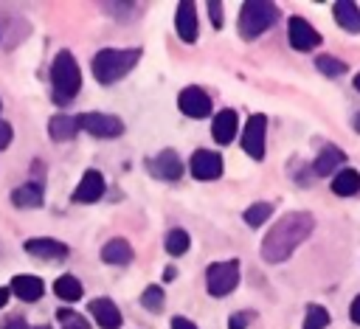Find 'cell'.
<instances>
[{
	"label": "cell",
	"mask_w": 360,
	"mask_h": 329,
	"mask_svg": "<svg viewBox=\"0 0 360 329\" xmlns=\"http://www.w3.org/2000/svg\"><path fill=\"white\" fill-rule=\"evenodd\" d=\"M312 228H315L312 214H307V211L284 214V217L267 231V236H264V242H262V259L270 262V264L290 259V253L312 233Z\"/></svg>",
	"instance_id": "6da1fadb"
},
{
	"label": "cell",
	"mask_w": 360,
	"mask_h": 329,
	"mask_svg": "<svg viewBox=\"0 0 360 329\" xmlns=\"http://www.w3.org/2000/svg\"><path fill=\"white\" fill-rule=\"evenodd\" d=\"M138 59H141L138 48H104L93 56V76L101 84H112V82L124 79L135 67Z\"/></svg>",
	"instance_id": "7a4b0ae2"
},
{
	"label": "cell",
	"mask_w": 360,
	"mask_h": 329,
	"mask_svg": "<svg viewBox=\"0 0 360 329\" xmlns=\"http://www.w3.org/2000/svg\"><path fill=\"white\" fill-rule=\"evenodd\" d=\"M51 79H53V101L56 104H68L76 98V93L82 87V73H79V65L70 51L56 53V59L51 65Z\"/></svg>",
	"instance_id": "3957f363"
},
{
	"label": "cell",
	"mask_w": 360,
	"mask_h": 329,
	"mask_svg": "<svg viewBox=\"0 0 360 329\" xmlns=\"http://www.w3.org/2000/svg\"><path fill=\"white\" fill-rule=\"evenodd\" d=\"M278 20V8L273 3H264V0H250L242 6L239 11V34L245 39H253L259 34H264L273 22Z\"/></svg>",
	"instance_id": "277c9868"
},
{
	"label": "cell",
	"mask_w": 360,
	"mask_h": 329,
	"mask_svg": "<svg viewBox=\"0 0 360 329\" xmlns=\"http://www.w3.org/2000/svg\"><path fill=\"white\" fill-rule=\"evenodd\" d=\"M236 284H239V262L236 259L208 264V270H205V287H208V292L214 298L228 295Z\"/></svg>",
	"instance_id": "5b68a950"
},
{
	"label": "cell",
	"mask_w": 360,
	"mask_h": 329,
	"mask_svg": "<svg viewBox=\"0 0 360 329\" xmlns=\"http://www.w3.org/2000/svg\"><path fill=\"white\" fill-rule=\"evenodd\" d=\"M79 127L87 129L93 138H118L124 132V121L110 112H84L79 115Z\"/></svg>",
	"instance_id": "8992f818"
},
{
	"label": "cell",
	"mask_w": 360,
	"mask_h": 329,
	"mask_svg": "<svg viewBox=\"0 0 360 329\" xmlns=\"http://www.w3.org/2000/svg\"><path fill=\"white\" fill-rule=\"evenodd\" d=\"M264 129H267V118L262 112L250 115L248 124H245V132H242V149L253 157V160H262L264 157Z\"/></svg>",
	"instance_id": "52a82bcc"
},
{
	"label": "cell",
	"mask_w": 360,
	"mask_h": 329,
	"mask_svg": "<svg viewBox=\"0 0 360 329\" xmlns=\"http://www.w3.org/2000/svg\"><path fill=\"white\" fill-rule=\"evenodd\" d=\"M177 104L180 110L188 115V118H205L211 112V96L202 90V87H183L180 96H177Z\"/></svg>",
	"instance_id": "ba28073f"
},
{
	"label": "cell",
	"mask_w": 360,
	"mask_h": 329,
	"mask_svg": "<svg viewBox=\"0 0 360 329\" xmlns=\"http://www.w3.org/2000/svg\"><path fill=\"white\" fill-rule=\"evenodd\" d=\"M287 37H290V45H292L295 51H312V48L321 45V34H318L304 17H290Z\"/></svg>",
	"instance_id": "9c48e42d"
},
{
	"label": "cell",
	"mask_w": 360,
	"mask_h": 329,
	"mask_svg": "<svg viewBox=\"0 0 360 329\" xmlns=\"http://www.w3.org/2000/svg\"><path fill=\"white\" fill-rule=\"evenodd\" d=\"M191 174L197 180H217L222 174V157L211 149H197L191 155Z\"/></svg>",
	"instance_id": "30bf717a"
},
{
	"label": "cell",
	"mask_w": 360,
	"mask_h": 329,
	"mask_svg": "<svg viewBox=\"0 0 360 329\" xmlns=\"http://www.w3.org/2000/svg\"><path fill=\"white\" fill-rule=\"evenodd\" d=\"M149 172L158 174L160 180L174 183V180H180V174H183V163H180V157H177L174 149H163V152H158V155L149 160Z\"/></svg>",
	"instance_id": "8fae6325"
},
{
	"label": "cell",
	"mask_w": 360,
	"mask_h": 329,
	"mask_svg": "<svg viewBox=\"0 0 360 329\" xmlns=\"http://www.w3.org/2000/svg\"><path fill=\"white\" fill-rule=\"evenodd\" d=\"M174 31L183 42H194L197 39V6L191 0L180 3L174 11Z\"/></svg>",
	"instance_id": "7c38bea8"
},
{
	"label": "cell",
	"mask_w": 360,
	"mask_h": 329,
	"mask_svg": "<svg viewBox=\"0 0 360 329\" xmlns=\"http://www.w3.org/2000/svg\"><path fill=\"white\" fill-rule=\"evenodd\" d=\"M101 194H104V177H101V172L87 169L82 174V180H79L76 191H73V200L76 202H96Z\"/></svg>",
	"instance_id": "4fadbf2b"
},
{
	"label": "cell",
	"mask_w": 360,
	"mask_h": 329,
	"mask_svg": "<svg viewBox=\"0 0 360 329\" xmlns=\"http://www.w3.org/2000/svg\"><path fill=\"white\" fill-rule=\"evenodd\" d=\"M25 250L37 259H48V262H56V259H65L70 250L65 242H56V239H45V236H37V239H28L25 242Z\"/></svg>",
	"instance_id": "5bb4252c"
},
{
	"label": "cell",
	"mask_w": 360,
	"mask_h": 329,
	"mask_svg": "<svg viewBox=\"0 0 360 329\" xmlns=\"http://www.w3.org/2000/svg\"><path fill=\"white\" fill-rule=\"evenodd\" d=\"M90 315L98 321L101 329H118L121 326V312L110 298H96L90 301Z\"/></svg>",
	"instance_id": "9a60e30c"
},
{
	"label": "cell",
	"mask_w": 360,
	"mask_h": 329,
	"mask_svg": "<svg viewBox=\"0 0 360 329\" xmlns=\"http://www.w3.org/2000/svg\"><path fill=\"white\" fill-rule=\"evenodd\" d=\"M211 135H214L217 143H231L233 135H236V112H233V110H219V112L214 115Z\"/></svg>",
	"instance_id": "2e32d148"
},
{
	"label": "cell",
	"mask_w": 360,
	"mask_h": 329,
	"mask_svg": "<svg viewBox=\"0 0 360 329\" xmlns=\"http://www.w3.org/2000/svg\"><path fill=\"white\" fill-rule=\"evenodd\" d=\"M332 11H335V20H338L340 28H346V31H352V34H360V8H357V3L338 0Z\"/></svg>",
	"instance_id": "e0dca14e"
},
{
	"label": "cell",
	"mask_w": 360,
	"mask_h": 329,
	"mask_svg": "<svg viewBox=\"0 0 360 329\" xmlns=\"http://www.w3.org/2000/svg\"><path fill=\"white\" fill-rule=\"evenodd\" d=\"M48 132L53 141H70L79 132V115H53L48 124Z\"/></svg>",
	"instance_id": "ac0fdd59"
},
{
	"label": "cell",
	"mask_w": 360,
	"mask_h": 329,
	"mask_svg": "<svg viewBox=\"0 0 360 329\" xmlns=\"http://www.w3.org/2000/svg\"><path fill=\"white\" fill-rule=\"evenodd\" d=\"M101 262H107V264H127V262H132V245L127 239H110L101 247Z\"/></svg>",
	"instance_id": "d6986e66"
},
{
	"label": "cell",
	"mask_w": 360,
	"mask_h": 329,
	"mask_svg": "<svg viewBox=\"0 0 360 329\" xmlns=\"http://www.w3.org/2000/svg\"><path fill=\"white\" fill-rule=\"evenodd\" d=\"M11 202L17 208H37L42 202V183H22L11 191Z\"/></svg>",
	"instance_id": "ffe728a7"
},
{
	"label": "cell",
	"mask_w": 360,
	"mask_h": 329,
	"mask_svg": "<svg viewBox=\"0 0 360 329\" xmlns=\"http://www.w3.org/2000/svg\"><path fill=\"white\" fill-rule=\"evenodd\" d=\"M11 292L20 298V301H37L39 295H42V281L37 278V276H17L14 281H11Z\"/></svg>",
	"instance_id": "44dd1931"
},
{
	"label": "cell",
	"mask_w": 360,
	"mask_h": 329,
	"mask_svg": "<svg viewBox=\"0 0 360 329\" xmlns=\"http://www.w3.org/2000/svg\"><path fill=\"white\" fill-rule=\"evenodd\" d=\"M332 191H335L338 197H352V194H357V191H360V174H357L354 169H340V172L335 174V180H332Z\"/></svg>",
	"instance_id": "7402d4cb"
},
{
	"label": "cell",
	"mask_w": 360,
	"mask_h": 329,
	"mask_svg": "<svg viewBox=\"0 0 360 329\" xmlns=\"http://www.w3.org/2000/svg\"><path fill=\"white\" fill-rule=\"evenodd\" d=\"M340 163H343V152H340L338 146H323L321 155L315 157V174L326 177V174H332Z\"/></svg>",
	"instance_id": "603a6c76"
},
{
	"label": "cell",
	"mask_w": 360,
	"mask_h": 329,
	"mask_svg": "<svg viewBox=\"0 0 360 329\" xmlns=\"http://www.w3.org/2000/svg\"><path fill=\"white\" fill-rule=\"evenodd\" d=\"M53 292L62 298V301H79L82 298V284H79V278H73V276H59L56 281H53Z\"/></svg>",
	"instance_id": "cb8c5ba5"
},
{
	"label": "cell",
	"mask_w": 360,
	"mask_h": 329,
	"mask_svg": "<svg viewBox=\"0 0 360 329\" xmlns=\"http://www.w3.org/2000/svg\"><path fill=\"white\" fill-rule=\"evenodd\" d=\"M188 233L183 231V228H174V231H169V236H166V250L172 253V256H183L186 250H188Z\"/></svg>",
	"instance_id": "d4e9b609"
},
{
	"label": "cell",
	"mask_w": 360,
	"mask_h": 329,
	"mask_svg": "<svg viewBox=\"0 0 360 329\" xmlns=\"http://www.w3.org/2000/svg\"><path fill=\"white\" fill-rule=\"evenodd\" d=\"M326 323H329V312H326V307L309 304V307H307V318H304V329H323Z\"/></svg>",
	"instance_id": "484cf974"
},
{
	"label": "cell",
	"mask_w": 360,
	"mask_h": 329,
	"mask_svg": "<svg viewBox=\"0 0 360 329\" xmlns=\"http://www.w3.org/2000/svg\"><path fill=\"white\" fill-rule=\"evenodd\" d=\"M270 214H273V205H270V202H256V205H250V208L245 211V222H248L250 228H259Z\"/></svg>",
	"instance_id": "4316f807"
},
{
	"label": "cell",
	"mask_w": 360,
	"mask_h": 329,
	"mask_svg": "<svg viewBox=\"0 0 360 329\" xmlns=\"http://www.w3.org/2000/svg\"><path fill=\"white\" fill-rule=\"evenodd\" d=\"M315 67L323 73V76H340L343 70H349L340 59H335V56H318L315 59Z\"/></svg>",
	"instance_id": "83f0119b"
},
{
	"label": "cell",
	"mask_w": 360,
	"mask_h": 329,
	"mask_svg": "<svg viewBox=\"0 0 360 329\" xmlns=\"http://www.w3.org/2000/svg\"><path fill=\"white\" fill-rule=\"evenodd\" d=\"M141 304H143L149 312H158V309L163 307V290H160L158 284L146 287V290H143V295H141Z\"/></svg>",
	"instance_id": "f1b7e54d"
},
{
	"label": "cell",
	"mask_w": 360,
	"mask_h": 329,
	"mask_svg": "<svg viewBox=\"0 0 360 329\" xmlns=\"http://www.w3.org/2000/svg\"><path fill=\"white\" fill-rule=\"evenodd\" d=\"M56 318L62 321V329H90V323L79 312H73V309H59Z\"/></svg>",
	"instance_id": "f546056e"
},
{
	"label": "cell",
	"mask_w": 360,
	"mask_h": 329,
	"mask_svg": "<svg viewBox=\"0 0 360 329\" xmlns=\"http://www.w3.org/2000/svg\"><path fill=\"white\" fill-rule=\"evenodd\" d=\"M248 321H250V315H248V312H233V315H231L228 329H245V326H248Z\"/></svg>",
	"instance_id": "4dcf8cb0"
},
{
	"label": "cell",
	"mask_w": 360,
	"mask_h": 329,
	"mask_svg": "<svg viewBox=\"0 0 360 329\" xmlns=\"http://www.w3.org/2000/svg\"><path fill=\"white\" fill-rule=\"evenodd\" d=\"M11 143V124L0 118V149H6Z\"/></svg>",
	"instance_id": "1f68e13d"
},
{
	"label": "cell",
	"mask_w": 360,
	"mask_h": 329,
	"mask_svg": "<svg viewBox=\"0 0 360 329\" xmlns=\"http://www.w3.org/2000/svg\"><path fill=\"white\" fill-rule=\"evenodd\" d=\"M208 14H211L214 28H219V25H222V8H219V3H217V0H214V3H208Z\"/></svg>",
	"instance_id": "d6a6232c"
},
{
	"label": "cell",
	"mask_w": 360,
	"mask_h": 329,
	"mask_svg": "<svg viewBox=\"0 0 360 329\" xmlns=\"http://www.w3.org/2000/svg\"><path fill=\"white\" fill-rule=\"evenodd\" d=\"M3 329H28V323H25V318H20V315H11V318H6Z\"/></svg>",
	"instance_id": "836d02e7"
},
{
	"label": "cell",
	"mask_w": 360,
	"mask_h": 329,
	"mask_svg": "<svg viewBox=\"0 0 360 329\" xmlns=\"http://www.w3.org/2000/svg\"><path fill=\"white\" fill-rule=\"evenodd\" d=\"M172 329H197V326H194L188 318H174V321H172Z\"/></svg>",
	"instance_id": "e575fe53"
},
{
	"label": "cell",
	"mask_w": 360,
	"mask_h": 329,
	"mask_svg": "<svg viewBox=\"0 0 360 329\" xmlns=\"http://www.w3.org/2000/svg\"><path fill=\"white\" fill-rule=\"evenodd\" d=\"M352 321H354V323H360V295L352 301Z\"/></svg>",
	"instance_id": "d590c367"
},
{
	"label": "cell",
	"mask_w": 360,
	"mask_h": 329,
	"mask_svg": "<svg viewBox=\"0 0 360 329\" xmlns=\"http://www.w3.org/2000/svg\"><path fill=\"white\" fill-rule=\"evenodd\" d=\"M6 301H8V290L0 287V307H6Z\"/></svg>",
	"instance_id": "8d00e7d4"
},
{
	"label": "cell",
	"mask_w": 360,
	"mask_h": 329,
	"mask_svg": "<svg viewBox=\"0 0 360 329\" xmlns=\"http://www.w3.org/2000/svg\"><path fill=\"white\" fill-rule=\"evenodd\" d=\"M174 273H177L174 267H166V273H163V276H166V281H172V278H174Z\"/></svg>",
	"instance_id": "74e56055"
},
{
	"label": "cell",
	"mask_w": 360,
	"mask_h": 329,
	"mask_svg": "<svg viewBox=\"0 0 360 329\" xmlns=\"http://www.w3.org/2000/svg\"><path fill=\"white\" fill-rule=\"evenodd\" d=\"M354 129H357V132H360V112H357V115H354Z\"/></svg>",
	"instance_id": "f35d334b"
},
{
	"label": "cell",
	"mask_w": 360,
	"mask_h": 329,
	"mask_svg": "<svg viewBox=\"0 0 360 329\" xmlns=\"http://www.w3.org/2000/svg\"><path fill=\"white\" fill-rule=\"evenodd\" d=\"M354 87H357V90H360V73H357V76H354Z\"/></svg>",
	"instance_id": "ab89813d"
},
{
	"label": "cell",
	"mask_w": 360,
	"mask_h": 329,
	"mask_svg": "<svg viewBox=\"0 0 360 329\" xmlns=\"http://www.w3.org/2000/svg\"><path fill=\"white\" fill-rule=\"evenodd\" d=\"M34 329H51V326H34Z\"/></svg>",
	"instance_id": "60d3db41"
}]
</instances>
